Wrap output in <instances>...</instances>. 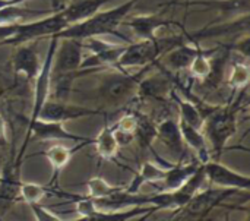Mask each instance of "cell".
I'll list each match as a JSON object with an SVG mask.
<instances>
[{"label":"cell","mask_w":250,"mask_h":221,"mask_svg":"<svg viewBox=\"0 0 250 221\" xmlns=\"http://www.w3.org/2000/svg\"><path fill=\"white\" fill-rule=\"evenodd\" d=\"M141 0H126L125 3L108 9V10H98L92 16L72 23L62 29L59 34H56L57 38H73V40H86L89 37H103V35H116L119 38H123L126 43H132L127 38H125L123 34H120L117 29L122 25V22L129 16L130 10L136 6V3Z\"/></svg>","instance_id":"1"},{"label":"cell","mask_w":250,"mask_h":221,"mask_svg":"<svg viewBox=\"0 0 250 221\" xmlns=\"http://www.w3.org/2000/svg\"><path fill=\"white\" fill-rule=\"evenodd\" d=\"M246 88L239 89V97L234 98V101L226 104V106H217L205 119L202 125V132L208 141V145H211L212 153L215 154V160L220 158L223 150L226 148L227 142L231 139V136L236 133L239 128L237 113L240 111L246 94Z\"/></svg>","instance_id":"2"},{"label":"cell","mask_w":250,"mask_h":221,"mask_svg":"<svg viewBox=\"0 0 250 221\" xmlns=\"http://www.w3.org/2000/svg\"><path fill=\"white\" fill-rule=\"evenodd\" d=\"M154 65L144 66L138 73H129L126 69L119 67H110V70H104L105 73L100 76V82L95 89L98 100L108 107H120L133 100L141 79Z\"/></svg>","instance_id":"3"},{"label":"cell","mask_w":250,"mask_h":221,"mask_svg":"<svg viewBox=\"0 0 250 221\" xmlns=\"http://www.w3.org/2000/svg\"><path fill=\"white\" fill-rule=\"evenodd\" d=\"M243 192L239 189L229 188H207L198 191L183 207L176 211L173 219L176 220H199L205 219L214 208L220 207L226 201H229L233 195Z\"/></svg>","instance_id":"4"},{"label":"cell","mask_w":250,"mask_h":221,"mask_svg":"<svg viewBox=\"0 0 250 221\" xmlns=\"http://www.w3.org/2000/svg\"><path fill=\"white\" fill-rule=\"evenodd\" d=\"M66 26H69V23L63 18L62 12H57V13H53V15L45 16V18L38 19V21H32L28 23H19L18 31L12 37H9L7 40L1 41L0 44L16 47L21 44L32 43V41L35 43L40 38L53 37V35L59 34Z\"/></svg>","instance_id":"5"},{"label":"cell","mask_w":250,"mask_h":221,"mask_svg":"<svg viewBox=\"0 0 250 221\" xmlns=\"http://www.w3.org/2000/svg\"><path fill=\"white\" fill-rule=\"evenodd\" d=\"M32 135L35 138H38L40 141H73L76 144H79V142L94 144L95 142V138H86V136H81V135L69 132L67 129H64L63 123H60V122H45V120L37 119L35 122H32L31 125L26 126L25 139H23L22 147L18 153V157L13 163L18 169H21V163L23 160L25 150H26L28 142Z\"/></svg>","instance_id":"6"},{"label":"cell","mask_w":250,"mask_h":221,"mask_svg":"<svg viewBox=\"0 0 250 221\" xmlns=\"http://www.w3.org/2000/svg\"><path fill=\"white\" fill-rule=\"evenodd\" d=\"M127 44H111L105 40H101L100 37H89L83 40L82 45L91 51V56L82 59L81 70L88 73L97 69L117 67L119 59L125 53Z\"/></svg>","instance_id":"7"},{"label":"cell","mask_w":250,"mask_h":221,"mask_svg":"<svg viewBox=\"0 0 250 221\" xmlns=\"http://www.w3.org/2000/svg\"><path fill=\"white\" fill-rule=\"evenodd\" d=\"M82 41L73 38H59L54 56L51 75L63 73H79L81 76V63H82Z\"/></svg>","instance_id":"8"},{"label":"cell","mask_w":250,"mask_h":221,"mask_svg":"<svg viewBox=\"0 0 250 221\" xmlns=\"http://www.w3.org/2000/svg\"><path fill=\"white\" fill-rule=\"evenodd\" d=\"M103 111L100 109L85 107V106H75L67 101H59V100H47L38 114V119L45 122H60L64 123L67 120H76L82 117L89 116H100Z\"/></svg>","instance_id":"9"},{"label":"cell","mask_w":250,"mask_h":221,"mask_svg":"<svg viewBox=\"0 0 250 221\" xmlns=\"http://www.w3.org/2000/svg\"><path fill=\"white\" fill-rule=\"evenodd\" d=\"M160 66V72L155 75H151L148 78H142L138 87V98L142 101H158V103H166L168 98H171V91L174 88V81L173 76L168 73L166 67Z\"/></svg>","instance_id":"10"},{"label":"cell","mask_w":250,"mask_h":221,"mask_svg":"<svg viewBox=\"0 0 250 221\" xmlns=\"http://www.w3.org/2000/svg\"><path fill=\"white\" fill-rule=\"evenodd\" d=\"M204 166L207 182L218 186V188H229V189H239L243 192H249L250 179L249 176L234 172L233 169L221 164L218 160H209Z\"/></svg>","instance_id":"11"},{"label":"cell","mask_w":250,"mask_h":221,"mask_svg":"<svg viewBox=\"0 0 250 221\" xmlns=\"http://www.w3.org/2000/svg\"><path fill=\"white\" fill-rule=\"evenodd\" d=\"M10 63H12V72L15 73V76L22 75L32 85L40 72L42 60L40 59V54L32 41V43L16 45V51L13 53Z\"/></svg>","instance_id":"12"},{"label":"cell","mask_w":250,"mask_h":221,"mask_svg":"<svg viewBox=\"0 0 250 221\" xmlns=\"http://www.w3.org/2000/svg\"><path fill=\"white\" fill-rule=\"evenodd\" d=\"M248 29H249V13H245L231 22L221 23V25H208L195 32H188L183 29V35H185L186 43H199L204 38L240 34V32H248Z\"/></svg>","instance_id":"13"},{"label":"cell","mask_w":250,"mask_h":221,"mask_svg":"<svg viewBox=\"0 0 250 221\" xmlns=\"http://www.w3.org/2000/svg\"><path fill=\"white\" fill-rule=\"evenodd\" d=\"M123 22L132 29L136 40H152L157 37V32L164 26H170V25L182 26L180 22L166 19V18H161L160 15H152V13L138 15V16H133L130 19L126 18Z\"/></svg>","instance_id":"14"},{"label":"cell","mask_w":250,"mask_h":221,"mask_svg":"<svg viewBox=\"0 0 250 221\" xmlns=\"http://www.w3.org/2000/svg\"><path fill=\"white\" fill-rule=\"evenodd\" d=\"M199 43H183L177 47L164 53L158 60H161V66L170 72H183L188 70L196 54L199 53Z\"/></svg>","instance_id":"15"},{"label":"cell","mask_w":250,"mask_h":221,"mask_svg":"<svg viewBox=\"0 0 250 221\" xmlns=\"http://www.w3.org/2000/svg\"><path fill=\"white\" fill-rule=\"evenodd\" d=\"M199 166L201 163L198 160L189 161V163H183V158L177 160L176 164H171L170 167H167L164 179L158 183L160 185L158 192H173L179 189L192 177V175L199 169Z\"/></svg>","instance_id":"16"},{"label":"cell","mask_w":250,"mask_h":221,"mask_svg":"<svg viewBox=\"0 0 250 221\" xmlns=\"http://www.w3.org/2000/svg\"><path fill=\"white\" fill-rule=\"evenodd\" d=\"M157 139L161 141L177 160L185 157V141L179 128V122L173 117H164L157 122Z\"/></svg>","instance_id":"17"},{"label":"cell","mask_w":250,"mask_h":221,"mask_svg":"<svg viewBox=\"0 0 250 221\" xmlns=\"http://www.w3.org/2000/svg\"><path fill=\"white\" fill-rule=\"evenodd\" d=\"M179 128H180L182 138H183L185 144H188L196 153L198 161L201 164H205L207 161H209L211 160L209 147H208V141H207L202 129L193 128L183 120H179Z\"/></svg>","instance_id":"18"},{"label":"cell","mask_w":250,"mask_h":221,"mask_svg":"<svg viewBox=\"0 0 250 221\" xmlns=\"http://www.w3.org/2000/svg\"><path fill=\"white\" fill-rule=\"evenodd\" d=\"M132 111L136 119L135 131H133V141L138 142L142 151H146L152 147L154 141L157 139V122L151 116L139 110H132Z\"/></svg>","instance_id":"19"},{"label":"cell","mask_w":250,"mask_h":221,"mask_svg":"<svg viewBox=\"0 0 250 221\" xmlns=\"http://www.w3.org/2000/svg\"><path fill=\"white\" fill-rule=\"evenodd\" d=\"M166 170L167 169L161 167L160 164H155L152 161H145L141 166V170L138 172V175L133 177V180L125 188V191L129 194H139V191L144 185L160 183L166 176Z\"/></svg>","instance_id":"20"},{"label":"cell","mask_w":250,"mask_h":221,"mask_svg":"<svg viewBox=\"0 0 250 221\" xmlns=\"http://www.w3.org/2000/svg\"><path fill=\"white\" fill-rule=\"evenodd\" d=\"M107 1H110V0H79L76 3H72V4L63 7L60 12H62L63 18L66 19V22L69 25H72V23L81 22V21L92 16Z\"/></svg>","instance_id":"21"},{"label":"cell","mask_w":250,"mask_h":221,"mask_svg":"<svg viewBox=\"0 0 250 221\" xmlns=\"http://www.w3.org/2000/svg\"><path fill=\"white\" fill-rule=\"evenodd\" d=\"M89 144L86 142H79L75 148H67L64 145H60V144H56V145H51L50 148H47L42 155L48 160V163L51 164L53 170H54V180L57 179V175L59 172L69 164L70 158L73 157V154L79 150H82L83 147H86Z\"/></svg>","instance_id":"22"},{"label":"cell","mask_w":250,"mask_h":221,"mask_svg":"<svg viewBox=\"0 0 250 221\" xmlns=\"http://www.w3.org/2000/svg\"><path fill=\"white\" fill-rule=\"evenodd\" d=\"M95 151L98 157L108 161H116L117 153H119V144L114 136V123L105 125L104 129L100 132V135L95 138Z\"/></svg>","instance_id":"23"},{"label":"cell","mask_w":250,"mask_h":221,"mask_svg":"<svg viewBox=\"0 0 250 221\" xmlns=\"http://www.w3.org/2000/svg\"><path fill=\"white\" fill-rule=\"evenodd\" d=\"M171 100H173V101L177 104V107H179L180 120L186 122L188 125H190V126H193V128L202 129V125H204V114H202V111L199 110V107H198L196 103L179 97L176 88H173V91H171Z\"/></svg>","instance_id":"24"},{"label":"cell","mask_w":250,"mask_h":221,"mask_svg":"<svg viewBox=\"0 0 250 221\" xmlns=\"http://www.w3.org/2000/svg\"><path fill=\"white\" fill-rule=\"evenodd\" d=\"M186 6H207L208 9L218 10L221 13H249L250 0H189Z\"/></svg>","instance_id":"25"},{"label":"cell","mask_w":250,"mask_h":221,"mask_svg":"<svg viewBox=\"0 0 250 221\" xmlns=\"http://www.w3.org/2000/svg\"><path fill=\"white\" fill-rule=\"evenodd\" d=\"M217 51V48H199V53L196 54V57L193 59V62L190 63L189 66V72H190V76L192 79H205L209 72H211V66H212V62H211V57L212 54Z\"/></svg>","instance_id":"26"},{"label":"cell","mask_w":250,"mask_h":221,"mask_svg":"<svg viewBox=\"0 0 250 221\" xmlns=\"http://www.w3.org/2000/svg\"><path fill=\"white\" fill-rule=\"evenodd\" d=\"M249 84V66H248V60H234L233 62V69L229 78V85L234 89L239 91L245 87H248Z\"/></svg>","instance_id":"27"},{"label":"cell","mask_w":250,"mask_h":221,"mask_svg":"<svg viewBox=\"0 0 250 221\" xmlns=\"http://www.w3.org/2000/svg\"><path fill=\"white\" fill-rule=\"evenodd\" d=\"M86 188H88V197L98 199V198H107L119 191H122L123 188L120 186H113L110 185L107 180H104L103 177H92L86 182Z\"/></svg>","instance_id":"28"},{"label":"cell","mask_w":250,"mask_h":221,"mask_svg":"<svg viewBox=\"0 0 250 221\" xmlns=\"http://www.w3.org/2000/svg\"><path fill=\"white\" fill-rule=\"evenodd\" d=\"M19 191H21V199H23L29 205L34 202H40L50 189L47 186H41L37 183H22L21 182Z\"/></svg>","instance_id":"29"},{"label":"cell","mask_w":250,"mask_h":221,"mask_svg":"<svg viewBox=\"0 0 250 221\" xmlns=\"http://www.w3.org/2000/svg\"><path fill=\"white\" fill-rule=\"evenodd\" d=\"M29 13H44V10L22 9L21 4H9L0 9V23H13Z\"/></svg>","instance_id":"30"},{"label":"cell","mask_w":250,"mask_h":221,"mask_svg":"<svg viewBox=\"0 0 250 221\" xmlns=\"http://www.w3.org/2000/svg\"><path fill=\"white\" fill-rule=\"evenodd\" d=\"M75 208H76V214L79 216V219H83V220H94L98 213L95 201L91 197L81 198L79 201H76Z\"/></svg>","instance_id":"31"},{"label":"cell","mask_w":250,"mask_h":221,"mask_svg":"<svg viewBox=\"0 0 250 221\" xmlns=\"http://www.w3.org/2000/svg\"><path fill=\"white\" fill-rule=\"evenodd\" d=\"M31 207V211L34 214V219L38 221H62L63 219L57 214H54L53 211L47 210L45 207H42L40 202H34V204H29Z\"/></svg>","instance_id":"32"},{"label":"cell","mask_w":250,"mask_h":221,"mask_svg":"<svg viewBox=\"0 0 250 221\" xmlns=\"http://www.w3.org/2000/svg\"><path fill=\"white\" fill-rule=\"evenodd\" d=\"M19 22H13V23H0V43L7 40L9 37H12L16 31H18Z\"/></svg>","instance_id":"33"},{"label":"cell","mask_w":250,"mask_h":221,"mask_svg":"<svg viewBox=\"0 0 250 221\" xmlns=\"http://www.w3.org/2000/svg\"><path fill=\"white\" fill-rule=\"evenodd\" d=\"M6 120L3 119V116L0 114V147H4L7 144L6 141Z\"/></svg>","instance_id":"34"},{"label":"cell","mask_w":250,"mask_h":221,"mask_svg":"<svg viewBox=\"0 0 250 221\" xmlns=\"http://www.w3.org/2000/svg\"><path fill=\"white\" fill-rule=\"evenodd\" d=\"M25 0H0V9H3L4 6H9V4H22Z\"/></svg>","instance_id":"35"},{"label":"cell","mask_w":250,"mask_h":221,"mask_svg":"<svg viewBox=\"0 0 250 221\" xmlns=\"http://www.w3.org/2000/svg\"><path fill=\"white\" fill-rule=\"evenodd\" d=\"M7 89V85H6V79H3V76L0 75V97L4 94V91Z\"/></svg>","instance_id":"36"},{"label":"cell","mask_w":250,"mask_h":221,"mask_svg":"<svg viewBox=\"0 0 250 221\" xmlns=\"http://www.w3.org/2000/svg\"><path fill=\"white\" fill-rule=\"evenodd\" d=\"M186 1H189V0H186Z\"/></svg>","instance_id":"37"}]
</instances>
